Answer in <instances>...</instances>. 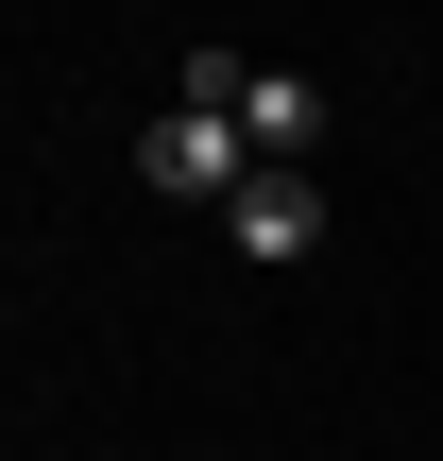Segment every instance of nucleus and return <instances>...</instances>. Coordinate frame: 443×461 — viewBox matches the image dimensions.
I'll list each match as a JSON object with an SVG mask.
<instances>
[{"label":"nucleus","mask_w":443,"mask_h":461,"mask_svg":"<svg viewBox=\"0 0 443 461\" xmlns=\"http://www.w3.org/2000/svg\"><path fill=\"white\" fill-rule=\"evenodd\" d=\"M137 171H154L171 205H239V188H256V137H239L222 103H171V120L137 137Z\"/></svg>","instance_id":"1"},{"label":"nucleus","mask_w":443,"mask_h":461,"mask_svg":"<svg viewBox=\"0 0 443 461\" xmlns=\"http://www.w3.org/2000/svg\"><path fill=\"white\" fill-rule=\"evenodd\" d=\"M222 222H239V257H307V240H324V188H307V171H256Z\"/></svg>","instance_id":"2"}]
</instances>
